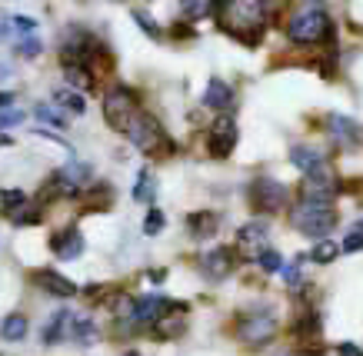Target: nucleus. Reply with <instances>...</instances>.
<instances>
[{
  "label": "nucleus",
  "instance_id": "f257e3e1",
  "mask_svg": "<svg viewBox=\"0 0 363 356\" xmlns=\"http://www.w3.org/2000/svg\"><path fill=\"white\" fill-rule=\"evenodd\" d=\"M286 34L294 44H323V40H330L333 37V21L330 13L323 11V4H307V7H300L294 17H290V27H286Z\"/></svg>",
  "mask_w": 363,
  "mask_h": 356
},
{
  "label": "nucleus",
  "instance_id": "f03ea898",
  "mask_svg": "<svg viewBox=\"0 0 363 356\" xmlns=\"http://www.w3.org/2000/svg\"><path fill=\"white\" fill-rule=\"evenodd\" d=\"M220 7H223V27L233 37H240L243 44H257L260 40L267 4H220Z\"/></svg>",
  "mask_w": 363,
  "mask_h": 356
},
{
  "label": "nucleus",
  "instance_id": "7ed1b4c3",
  "mask_svg": "<svg viewBox=\"0 0 363 356\" xmlns=\"http://www.w3.org/2000/svg\"><path fill=\"white\" fill-rule=\"evenodd\" d=\"M290 220L297 226L300 234L307 236H327L337 226V210H333L330 200H303L290 210Z\"/></svg>",
  "mask_w": 363,
  "mask_h": 356
},
{
  "label": "nucleus",
  "instance_id": "20e7f679",
  "mask_svg": "<svg viewBox=\"0 0 363 356\" xmlns=\"http://www.w3.org/2000/svg\"><path fill=\"white\" fill-rule=\"evenodd\" d=\"M123 134L130 137L137 150H143V154H150V156L164 154V150H167V134H164V127L157 123L154 113L137 110V117L127 123V130H123Z\"/></svg>",
  "mask_w": 363,
  "mask_h": 356
},
{
  "label": "nucleus",
  "instance_id": "39448f33",
  "mask_svg": "<svg viewBox=\"0 0 363 356\" xmlns=\"http://www.w3.org/2000/svg\"><path fill=\"white\" fill-rule=\"evenodd\" d=\"M104 117H107V123L111 127H117V130H127V123L137 117V93H133L130 87H113L107 97H104Z\"/></svg>",
  "mask_w": 363,
  "mask_h": 356
},
{
  "label": "nucleus",
  "instance_id": "423d86ee",
  "mask_svg": "<svg viewBox=\"0 0 363 356\" xmlns=\"http://www.w3.org/2000/svg\"><path fill=\"white\" fill-rule=\"evenodd\" d=\"M237 336H240L247 346H264L277 336V320L270 316V313H250V316H243L240 320Z\"/></svg>",
  "mask_w": 363,
  "mask_h": 356
},
{
  "label": "nucleus",
  "instance_id": "0eeeda50",
  "mask_svg": "<svg viewBox=\"0 0 363 356\" xmlns=\"http://www.w3.org/2000/svg\"><path fill=\"white\" fill-rule=\"evenodd\" d=\"M250 200H253V207H257V210L277 213L286 203V187L280 183V180H274V177H260L250 187Z\"/></svg>",
  "mask_w": 363,
  "mask_h": 356
},
{
  "label": "nucleus",
  "instance_id": "6e6552de",
  "mask_svg": "<svg viewBox=\"0 0 363 356\" xmlns=\"http://www.w3.org/2000/svg\"><path fill=\"white\" fill-rule=\"evenodd\" d=\"M207 147H210V154L217 156V160H223V156L233 154V147H237V123H233L230 113H220V117L213 120Z\"/></svg>",
  "mask_w": 363,
  "mask_h": 356
},
{
  "label": "nucleus",
  "instance_id": "1a4fd4ad",
  "mask_svg": "<svg viewBox=\"0 0 363 356\" xmlns=\"http://www.w3.org/2000/svg\"><path fill=\"white\" fill-rule=\"evenodd\" d=\"M170 313V300L160 297V293H150V297H143V300H133V320L137 323H160Z\"/></svg>",
  "mask_w": 363,
  "mask_h": 356
},
{
  "label": "nucleus",
  "instance_id": "9d476101",
  "mask_svg": "<svg viewBox=\"0 0 363 356\" xmlns=\"http://www.w3.org/2000/svg\"><path fill=\"white\" fill-rule=\"evenodd\" d=\"M333 193H337V180L327 167L310 173L307 183H303V200H330L333 203Z\"/></svg>",
  "mask_w": 363,
  "mask_h": 356
},
{
  "label": "nucleus",
  "instance_id": "9b49d317",
  "mask_svg": "<svg viewBox=\"0 0 363 356\" xmlns=\"http://www.w3.org/2000/svg\"><path fill=\"white\" fill-rule=\"evenodd\" d=\"M237 246H240V253H247V256L267 253V223L264 220L247 223L240 234H237Z\"/></svg>",
  "mask_w": 363,
  "mask_h": 356
},
{
  "label": "nucleus",
  "instance_id": "f8f14e48",
  "mask_svg": "<svg viewBox=\"0 0 363 356\" xmlns=\"http://www.w3.org/2000/svg\"><path fill=\"white\" fill-rule=\"evenodd\" d=\"M290 163L297 170H303V173H317V170L327 167V154L320 150V147H310V144H297L294 150H290Z\"/></svg>",
  "mask_w": 363,
  "mask_h": 356
},
{
  "label": "nucleus",
  "instance_id": "ddd939ff",
  "mask_svg": "<svg viewBox=\"0 0 363 356\" xmlns=\"http://www.w3.org/2000/svg\"><path fill=\"white\" fill-rule=\"evenodd\" d=\"M233 267V256L223 250V246H217V250H207V253L200 256V273L207 280H223L227 273H230Z\"/></svg>",
  "mask_w": 363,
  "mask_h": 356
},
{
  "label": "nucleus",
  "instance_id": "4468645a",
  "mask_svg": "<svg viewBox=\"0 0 363 356\" xmlns=\"http://www.w3.org/2000/svg\"><path fill=\"white\" fill-rule=\"evenodd\" d=\"M50 246H54V253L60 256V260H77V256L84 253V236H80L77 226H70L64 234H57L54 240H50Z\"/></svg>",
  "mask_w": 363,
  "mask_h": 356
},
{
  "label": "nucleus",
  "instance_id": "2eb2a0df",
  "mask_svg": "<svg viewBox=\"0 0 363 356\" xmlns=\"http://www.w3.org/2000/svg\"><path fill=\"white\" fill-rule=\"evenodd\" d=\"M37 283H40L50 297H60V300H67V297H74V293H77V283H74V280H67V277H60L57 270H40V273H37Z\"/></svg>",
  "mask_w": 363,
  "mask_h": 356
},
{
  "label": "nucleus",
  "instance_id": "dca6fc26",
  "mask_svg": "<svg viewBox=\"0 0 363 356\" xmlns=\"http://www.w3.org/2000/svg\"><path fill=\"white\" fill-rule=\"evenodd\" d=\"M74 323H77V313L57 310L54 316H50V323H47V330H44V343H57V340L70 336L74 333Z\"/></svg>",
  "mask_w": 363,
  "mask_h": 356
},
{
  "label": "nucleus",
  "instance_id": "f3484780",
  "mask_svg": "<svg viewBox=\"0 0 363 356\" xmlns=\"http://www.w3.org/2000/svg\"><path fill=\"white\" fill-rule=\"evenodd\" d=\"M230 101H233V90L223 84V80H210V87H207V93H203V107H210V110H227L230 107Z\"/></svg>",
  "mask_w": 363,
  "mask_h": 356
},
{
  "label": "nucleus",
  "instance_id": "a211bd4d",
  "mask_svg": "<svg viewBox=\"0 0 363 356\" xmlns=\"http://www.w3.org/2000/svg\"><path fill=\"white\" fill-rule=\"evenodd\" d=\"M217 226H220V220H217V213H190V234L200 236V240H207V236L217 234Z\"/></svg>",
  "mask_w": 363,
  "mask_h": 356
},
{
  "label": "nucleus",
  "instance_id": "6ab92c4d",
  "mask_svg": "<svg viewBox=\"0 0 363 356\" xmlns=\"http://www.w3.org/2000/svg\"><path fill=\"white\" fill-rule=\"evenodd\" d=\"M330 130L337 134V140H347V144H353L357 137H360V127L350 120V117H343V113H330Z\"/></svg>",
  "mask_w": 363,
  "mask_h": 356
},
{
  "label": "nucleus",
  "instance_id": "aec40b11",
  "mask_svg": "<svg viewBox=\"0 0 363 356\" xmlns=\"http://www.w3.org/2000/svg\"><path fill=\"white\" fill-rule=\"evenodd\" d=\"M0 336H4L7 343H21L23 336H27V320H23L21 313H11V316L4 320V326H0Z\"/></svg>",
  "mask_w": 363,
  "mask_h": 356
},
{
  "label": "nucleus",
  "instance_id": "412c9836",
  "mask_svg": "<svg viewBox=\"0 0 363 356\" xmlns=\"http://www.w3.org/2000/svg\"><path fill=\"white\" fill-rule=\"evenodd\" d=\"M184 326H187V320H184V310L177 313V316H174V313H167L164 320L157 323L154 333L160 336V340H170V336H180V333H184Z\"/></svg>",
  "mask_w": 363,
  "mask_h": 356
},
{
  "label": "nucleus",
  "instance_id": "4be33fe9",
  "mask_svg": "<svg viewBox=\"0 0 363 356\" xmlns=\"http://www.w3.org/2000/svg\"><path fill=\"white\" fill-rule=\"evenodd\" d=\"M154 190H157L154 173H150V170H140L137 187H133V200H137V203H150V200H154Z\"/></svg>",
  "mask_w": 363,
  "mask_h": 356
},
{
  "label": "nucleus",
  "instance_id": "5701e85b",
  "mask_svg": "<svg viewBox=\"0 0 363 356\" xmlns=\"http://www.w3.org/2000/svg\"><path fill=\"white\" fill-rule=\"evenodd\" d=\"M64 77H67V84L74 90H94V74H90L87 67H64Z\"/></svg>",
  "mask_w": 363,
  "mask_h": 356
},
{
  "label": "nucleus",
  "instance_id": "b1692460",
  "mask_svg": "<svg viewBox=\"0 0 363 356\" xmlns=\"http://www.w3.org/2000/svg\"><path fill=\"white\" fill-rule=\"evenodd\" d=\"M340 253H343V246H340V243L320 240V243L313 246V250H310V260H313V263H333V260H337Z\"/></svg>",
  "mask_w": 363,
  "mask_h": 356
},
{
  "label": "nucleus",
  "instance_id": "393cba45",
  "mask_svg": "<svg viewBox=\"0 0 363 356\" xmlns=\"http://www.w3.org/2000/svg\"><path fill=\"white\" fill-rule=\"evenodd\" d=\"M77 183H70V180L64 177V170H60V173H54V177H50V183H47V193H50V197H77Z\"/></svg>",
  "mask_w": 363,
  "mask_h": 356
},
{
  "label": "nucleus",
  "instance_id": "a878e982",
  "mask_svg": "<svg viewBox=\"0 0 363 356\" xmlns=\"http://www.w3.org/2000/svg\"><path fill=\"white\" fill-rule=\"evenodd\" d=\"M74 340H77V343H94V340H97V326H94V320H87V316H77V323H74Z\"/></svg>",
  "mask_w": 363,
  "mask_h": 356
},
{
  "label": "nucleus",
  "instance_id": "bb28decb",
  "mask_svg": "<svg viewBox=\"0 0 363 356\" xmlns=\"http://www.w3.org/2000/svg\"><path fill=\"white\" fill-rule=\"evenodd\" d=\"M37 120L40 123H50V127H57V130H64L67 127V117L60 110H54V107H47V103H40L37 107Z\"/></svg>",
  "mask_w": 363,
  "mask_h": 356
},
{
  "label": "nucleus",
  "instance_id": "cd10ccee",
  "mask_svg": "<svg viewBox=\"0 0 363 356\" xmlns=\"http://www.w3.org/2000/svg\"><path fill=\"white\" fill-rule=\"evenodd\" d=\"M57 103H60V107H70L74 113H87L84 97H80V93H74V90H60V93H57Z\"/></svg>",
  "mask_w": 363,
  "mask_h": 356
},
{
  "label": "nucleus",
  "instance_id": "c85d7f7f",
  "mask_svg": "<svg viewBox=\"0 0 363 356\" xmlns=\"http://www.w3.org/2000/svg\"><path fill=\"white\" fill-rule=\"evenodd\" d=\"M160 230H164V213L157 210V207H150V210H147V220H143V234L157 236Z\"/></svg>",
  "mask_w": 363,
  "mask_h": 356
},
{
  "label": "nucleus",
  "instance_id": "c756f323",
  "mask_svg": "<svg viewBox=\"0 0 363 356\" xmlns=\"http://www.w3.org/2000/svg\"><path fill=\"white\" fill-rule=\"evenodd\" d=\"M257 263H260L267 273H280V270H284V260H280V253H277V250H267V253H260V256H257Z\"/></svg>",
  "mask_w": 363,
  "mask_h": 356
},
{
  "label": "nucleus",
  "instance_id": "7c9ffc66",
  "mask_svg": "<svg viewBox=\"0 0 363 356\" xmlns=\"http://www.w3.org/2000/svg\"><path fill=\"white\" fill-rule=\"evenodd\" d=\"M340 246L347 250V253H357V250H363V220L353 226L350 234H347V240H343Z\"/></svg>",
  "mask_w": 363,
  "mask_h": 356
},
{
  "label": "nucleus",
  "instance_id": "2f4dec72",
  "mask_svg": "<svg viewBox=\"0 0 363 356\" xmlns=\"http://www.w3.org/2000/svg\"><path fill=\"white\" fill-rule=\"evenodd\" d=\"M133 21L140 23V30H147V37H154V40H157V37H160V27H157V21H154V17H150V13H143L140 7L133 11Z\"/></svg>",
  "mask_w": 363,
  "mask_h": 356
},
{
  "label": "nucleus",
  "instance_id": "473e14b6",
  "mask_svg": "<svg viewBox=\"0 0 363 356\" xmlns=\"http://www.w3.org/2000/svg\"><path fill=\"white\" fill-rule=\"evenodd\" d=\"M64 177L70 180V183H77V187H80V183H84V180H90L94 173H90L87 163H70V167L64 170Z\"/></svg>",
  "mask_w": 363,
  "mask_h": 356
},
{
  "label": "nucleus",
  "instance_id": "72a5a7b5",
  "mask_svg": "<svg viewBox=\"0 0 363 356\" xmlns=\"http://www.w3.org/2000/svg\"><path fill=\"white\" fill-rule=\"evenodd\" d=\"M0 203H4V210H17V207L27 203V197H23L21 190H4V193H0Z\"/></svg>",
  "mask_w": 363,
  "mask_h": 356
},
{
  "label": "nucleus",
  "instance_id": "f704fd0d",
  "mask_svg": "<svg viewBox=\"0 0 363 356\" xmlns=\"http://www.w3.org/2000/svg\"><path fill=\"white\" fill-rule=\"evenodd\" d=\"M184 7V17H190V21H197V17H207L213 7H220V4H180Z\"/></svg>",
  "mask_w": 363,
  "mask_h": 356
},
{
  "label": "nucleus",
  "instance_id": "c9c22d12",
  "mask_svg": "<svg viewBox=\"0 0 363 356\" xmlns=\"http://www.w3.org/2000/svg\"><path fill=\"white\" fill-rule=\"evenodd\" d=\"M13 50H17L21 57H37V54H40V40H37V37H23Z\"/></svg>",
  "mask_w": 363,
  "mask_h": 356
},
{
  "label": "nucleus",
  "instance_id": "e433bc0d",
  "mask_svg": "<svg viewBox=\"0 0 363 356\" xmlns=\"http://www.w3.org/2000/svg\"><path fill=\"white\" fill-rule=\"evenodd\" d=\"M300 263H303V256H297V263H290V267L284 270V280L290 283V287H297L300 283Z\"/></svg>",
  "mask_w": 363,
  "mask_h": 356
},
{
  "label": "nucleus",
  "instance_id": "4c0bfd02",
  "mask_svg": "<svg viewBox=\"0 0 363 356\" xmlns=\"http://www.w3.org/2000/svg\"><path fill=\"white\" fill-rule=\"evenodd\" d=\"M17 123H23L21 110H0V127H17Z\"/></svg>",
  "mask_w": 363,
  "mask_h": 356
},
{
  "label": "nucleus",
  "instance_id": "58836bf2",
  "mask_svg": "<svg viewBox=\"0 0 363 356\" xmlns=\"http://www.w3.org/2000/svg\"><path fill=\"white\" fill-rule=\"evenodd\" d=\"M11 27H13V30H27V34H30V30H37V23H33L30 17H13Z\"/></svg>",
  "mask_w": 363,
  "mask_h": 356
},
{
  "label": "nucleus",
  "instance_id": "ea45409f",
  "mask_svg": "<svg viewBox=\"0 0 363 356\" xmlns=\"http://www.w3.org/2000/svg\"><path fill=\"white\" fill-rule=\"evenodd\" d=\"M337 356H363V350L357 343H340L337 346Z\"/></svg>",
  "mask_w": 363,
  "mask_h": 356
},
{
  "label": "nucleus",
  "instance_id": "a19ab883",
  "mask_svg": "<svg viewBox=\"0 0 363 356\" xmlns=\"http://www.w3.org/2000/svg\"><path fill=\"white\" fill-rule=\"evenodd\" d=\"M37 217H40L37 210H27V213H17L13 220H17V223H37Z\"/></svg>",
  "mask_w": 363,
  "mask_h": 356
},
{
  "label": "nucleus",
  "instance_id": "79ce46f5",
  "mask_svg": "<svg viewBox=\"0 0 363 356\" xmlns=\"http://www.w3.org/2000/svg\"><path fill=\"white\" fill-rule=\"evenodd\" d=\"M7 144H13V140L7 134H0V147H7Z\"/></svg>",
  "mask_w": 363,
  "mask_h": 356
},
{
  "label": "nucleus",
  "instance_id": "37998d69",
  "mask_svg": "<svg viewBox=\"0 0 363 356\" xmlns=\"http://www.w3.org/2000/svg\"><path fill=\"white\" fill-rule=\"evenodd\" d=\"M127 356H137V353H127Z\"/></svg>",
  "mask_w": 363,
  "mask_h": 356
}]
</instances>
